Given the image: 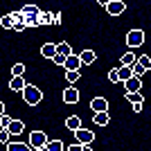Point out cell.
Masks as SVG:
<instances>
[{
	"label": "cell",
	"instance_id": "1",
	"mask_svg": "<svg viewBox=\"0 0 151 151\" xmlns=\"http://www.w3.org/2000/svg\"><path fill=\"white\" fill-rule=\"evenodd\" d=\"M23 99L27 101V106H38V101L43 99V93H41V88L27 83V88L23 90Z\"/></svg>",
	"mask_w": 151,
	"mask_h": 151
},
{
	"label": "cell",
	"instance_id": "2",
	"mask_svg": "<svg viewBox=\"0 0 151 151\" xmlns=\"http://www.w3.org/2000/svg\"><path fill=\"white\" fill-rule=\"evenodd\" d=\"M99 5L104 7L111 16H120V14H124V9H126V5L122 0H99Z\"/></svg>",
	"mask_w": 151,
	"mask_h": 151
},
{
	"label": "cell",
	"instance_id": "3",
	"mask_svg": "<svg viewBox=\"0 0 151 151\" xmlns=\"http://www.w3.org/2000/svg\"><path fill=\"white\" fill-rule=\"evenodd\" d=\"M47 142H50V138L43 131H32L29 133V147L32 149H43V147H47Z\"/></svg>",
	"mask_w": 151,
	"mask_h": 151
},
{
	"label": "cell",
	"instance_id": "4",
	"mask_svg": "<svg viewBox=\"0 0 151 151\" xmlns=\"http://www.w3.org/2000/svg\"><path fill=\"white\" fill-rule=\"evenodd\" d=\"M142 43H145V32L142 29H131L129 34H126V45H129L131 50L140 47Z\"/></svg>",
	"mask_w": 151,
	"mask_h": 151
},
{
	"label": "cell",
	"instance_id": "5",
	"mask_svg": "<svg viewBox=\"0 0 151 151\" xmlns=\"http://www.w3.org/2000/svg\"><path fill=\"white\" fill-rule=\"evenodd\" d=\"M79 65H81V57L79 54H72V57L65 59V72H79Z\"/></svg>",
	"mask_w": 151,
	"mask_h": 151
},
{
	"label": "cell",
	"instance_id": "6",
	"mask_svg": "<svg viewBox=\"0 0 151 151\" xmlns=\"http://www.w3.org/2000/svg\"><path fill=\"white\" fill-rule=\"evenodd\" d=\"M63 101H65V104H77V101H79V90H77V86H68V88L63 90Z\"/></svg>",
	"mask_w": 151,
	"mask_h": 151
},
{
	"label": "cell",
	"instance_id": "7",
	"mask_svg": "<svg viewBox=\"0 0 151 151\" xmlns=\"http://www.w3.org/2000/svg\"><path fill=\"white\" fill-rule=\"evenodd\" d=\"M90 108H93V113H108V101L104 97H95L90 101Z\"/></svg>",
	"mask_w": 151,
	"mask_h": 151
},
{
	"label": "cell",
	"instance_id": "8",
	"mask_svg": "<svg viewBox=\"0 0 151 151\" xmlns=\"http://www.w3.org/2000/svg\"><path fill=\"white\" fill-rule=\"evenodd\" d=\"M75 135H77V140H79L81 145H93V140H95V133L88 131V129H79Z\"/></svg>",
	"mask_w": 151,
	"mask_h": 151
},
{
	"label": "cell",
	"instance_id": "9",
	"mask_svg": "<svg viewBox=\"0 0 151 151\" xmlns=\"http://www.w3.org/2000/svg\"><path fill=\"white\" fill-rule=\"evenodd\" d=\"M41 54H43L45 59H50V61H54V57L59 54V50H57V43H45L43 47H41Z\"/></svg>",
	"mask_w": 151,
	"mask_h": 151
},
{
	"label": "cell",
	"instance_id": "10",
	"mask_svg": "<svg viewBox=\"0 0 151 151\" xmlns=\"http://www.w3.org/2000/svg\"><path fill=\"white\" fill-rule=\"evenodd\" d=\"M9 88H12L14 93H23V90L27 88V81L23 79V77H12V81H9Z\"/></svg>",
	"mask_w": 151,
	"mask_h": 151
},
{
	"label": "cell",
	"instance_id": "11",
	"mask_svg": "<svg viewBox=\"0 0 151 151\" xmlns=\"http://www.w3.org/2000/svg\"><path fill=\"white\" fill-rule=\"evenodd\" d=\"M124 88H126V93H140V88H142L140 77H131L129 81H124Z\"/></svg>",
	"mask_w": 151,
	"mask_h": 151
},
{
	"label": "cell",
	"instance_id": "12",
	"mask_svg": "<svg viewBox=\"0 0 151 151\" xmlns=\"http://www.w3.org/2000/svg\"><path fill=\"white\" fill-rule=\"evenodd\" d=\"M65 126H68L72 133H77L79 129H81V117H79V115H70L68 120H65Z\"/></svg>",
	"mask_w": 151,
	"mask_h": 151
},
{
	"label": "cell",
	"instance_id": "13",
	"mask_svg": "<svg viewBox=\"0 0 151 151\" xmlns=\"http://www.w3.org/2000/svg\"><path fill=\"white\" fill-rule=\"evenodd\" d=\"M7 151H34V149L29 147V142H9Z\"/></svg>",
	"mask_w": 151,
	"mask_h": 151
},
{
	"label": "cell",
	"instance_id": "14",
	"mask_svg": "<svg viewBox=\"0 0 151 151\" xmlns=\"http://www.w3.org/2000/svg\"><path fill=\"white\" fill-rule=\"evenodd\" d=\"M122 65H129V68H133V65H135V63H138V61H135V52H133V50H129V52H126V54H122Z\"/></svg>",
	"mask_w": 151,
	"mask_h": 151
},
{
	"label": "cell",
	"instance_id": "15",
	"mask_svg": "<svg viewBox=\"0 0 151 151\" xmlns=\"http://www.w3.org/2000/svg\"><path fill=\"white\" fill-rule=\"evenodd\" d=\"M117 75H120V81H129L133 77V68H129V65H120L117 68Z\"/></svg>",
	"mask_w": 151,
	"mask_h": 151
},
{
	"label": "cell",
	"instance_id": "16",
	"mask_svg": "<svg viewBox=\"0 0 151 151\" xmlns=\"http://www.w3.org/2000/svg\"><path fill=\"white\" fill-rule=\"evenodd\" d=\"M23 129H25V124H23L20 120H12V124H9V129H7V131L12 133V135H20V133H23Z\"/></svg>",
	"mask_w": 151,
	"mask_h": 151
},
{
	"label": "cell",
	"instance_id": "17",
	"mask_svg": "<svg viewBox=\"0 0 151 151\" xmlns=\"http://www.w3.org/2000/svg\"><path fill=\"white\" fill-rule=\"evenodd\" d=\"M79 57H81V63H83V65H90V63H95L97 54H95L93 50H83L81 54H79Z\"/></svg>",
	"mask_w": 151,
	"mask_h": 151
},
{
	"label": "cell",
	"instance_id": "18",
	"mask_svg": "<svg viewBox=\"0 0 151 151\" xmlns=\"http://www.w3.org/2000/svg\"><path fill=\"white\" fill-rule=\"evenodd\" d=\"M57 50H59V54H61V57H65V59L72 57V47H70L68 43H63V41H61V43H57Z\"/></svg>",
	"mask_w": 151,
	"mask_h": 151
},
{
	"label": "cell",
	"instance_id": "19",
	"mask_svg": "<svg viewBox=\"0 0 151 151\" xmlns=\"http://www.w3.org/2000/svg\"><path fill=\"white\" fill-rule=\"evenodd\" d=\"M41 12H43V9H38L36 5H25L23 7V14H25V16H34V18H36Z\"/></svg>",
	"mask_w": 151,
	"mask_h": 151
},
{
	"label": "cell",
	"instance_id": "20",
	"mask_svg": "<svg viewBox=\"0 0 151 151\" xmlns=\"http://www.w3.org/2000/svg\"><path fill=\"white\" fill-rule=\"evenodd\" d=\"M93 122H95L97 126H106V124H108V113H95Z\"/></svg>",
	"mask_w": 151,
	"mask_h": 151
},
{
	"label": "cell",
	"instance_id": "21",
	"mask_svg": "<svg viewBox=\"0 0 151 151\" xmlns=\"http://www.w3.org/2000/svg\"><path fill=\"white\" fill-rule=\"evenodd\" d=\"M0 25L5 27V29H14V27H16V23H14L12 14H7V16H2V18H0Z\"/></svg>",
	"mask_w": 151,
	"mask_h": 151
},
{
	"label": "cell",
	"instance_id": "22",
	"mask_svg": "<svg viewBox=\"0 0 151 151\" xmlns=\"http://www.w3.org/2000/svg\"><path fill=\"white\" fill-rule=\"evenodd\" d=\"M52 23V14L50 12H41L38 14V25H50Z\"/></svg>",
	"mask_w": 151,
	"mask_h": 151
},
{
	"label": "cell",
	"instance_id": "23",
	"mask_svg": "<svg viewBox=\"0 0 151 151\" xmlns=\"http://www.w3.org/2000/svg\"><path fill=\"white\" fill-rule=\"evenodd\" d=\"M138 63H140V65H142V68L147 70V72L151 70V57H149V54H142V57L138 59Z\"/></svg>",
	"mask_w": 151,
	"mask_h": 151
},
{
	"label": "cell",
	"instance_id": "24",
	"mask_svg": "<svg viewBox=\"0 0 151 151\" xmlns=\"http://www.w3.org/2000/svg\"><path fill=\"white\" fill-rule=\"evenodd\" d=\"M126 99L131 101V104H142V99H145V97H142L140 93H126Z\"/></svg>",
	"mask_w": 151,
	"mask_h": 151
},
{
	"label": "cell",
	"instance_id": "25",
	"mask_svg": "<svg viewBox=\"0 0 151 151\" xmlns=\"http://www.w3.org/2000/svg\"><path fill=\"white\" fill-rule=\"evenodd\" d=\"M47 149L50 151H63V142L61 140H50V142H47Z\"/></svg>",
	"mask_w": 151,
	"mask_h": 151
},
{
	"label": "cell",
	"instance_id": "26",
	"mask_svg": "<svg viewBox=\"0 0 151 151\" xmlns=\"http://www.w3.org/2000/svg\"><path fill=\"white\" fill-rule=\"evenodd\" d=\"M23 75H25V65H23V63H16L12 68V77H23Z\"/></svg>",
	"mask_w": 151,
	"mask_h": 151
},
{
	"label": "cell",
	"instance_id": "27",
	"mask_svg": "<svg viewBox=\"0 0 151 151\" xmlns=\"http://www.w3.org/2000/svg\"><path fill=\"white\" fill-rule=\"evenodd\" d=\"M108 81H113V83H117V81H120V75H117V68L108 70Z\"/></svg>",
	"mask_w": 151,
	"mask_h": 151
},
{
	"label": "cell",
	"instance_id": "28",
	"mask_svg": "<svg viewBox=\"0 0 151 151\" xmlns=\"http://www.w3.org/2000/svg\"><path fill=\"white\" fill-rule=\"evenodd\" d=\"M23 23H25V27L38 25V16H36V18H34V16H25V20H23Z\"/></svg>",
	"mask_w": 151,
	"mask_h": 151
},
{
	"label": "cell",
	"instance_id": "29",
	"mask_svg": "<svg viewBox=\"0 0 151 151\" xmlns=\"http://www.w3.org/2000/svg\"><path fill=\"white\" fill-rule=\"evenodd\" d=\"M9 124H12V117H9V115H0V126H2V129H9Z\"/></svg>",
	"mask_w": 151,
	"mask_h": 151
},
{
	"label": "cell",
	"instance_id": "30",
	"mask_svg": "<svg viewBox=\"0 0 151 151\" xmlns=\"http://www.w3.org/2000/svg\"><path fill=\"white\" fill-rule=\"evenodd\" d=\"M9 135H12V133L7 131V129H2V131H0V142H2V145H9Z\"/></svg>",
	"mask_w": 151,
	"mask_h": 151
},
{
	"label": "cell",
	"instance_id": "31",
	"mask_svg": "<svg viewBox=\"0 0 151 151\" xmlns=\"http://www.w3.org/2000/svg\"><path fill=\"white\" fill-rule=\"evenodd\" d=\"M145 72H147V70L142 68L140 63H135V65H133V77H142V75H145Z\"/></svg>",
	"mask_w": 151,
	"mask_h": 151
},
{
	"label": "cell",
	"instance_id": "32",
	"mask_svg": "<svg viewBox=\"0 0 151 151\" xmlns=\"http://www.w3.org/2000/svg\"><path fill=\"white\" fill-rule=\"evenodd\" d=\"M77 79H79V72H65V81H70V83H75Z\"/></svg>",
	"mask_w": 151,
	"mask_h": 151
},
{
	"label": "cell",
	"instance_id": "33",
	"mask_svg": "<svg viewBox=\"0 0 151 151\" xmlns=\"http://www.w3.org/2000/svg\"><path fill=\"white\" fill-rule=\"evenodd\" d=\"M54 63H57V65H65V57L57 54V57H54Z\"/></svg>",
	"mask_w": 151,
	"mask_h": 151
},
{
	"label": "cell",
	"instance_id": "34",
	"mask_svg": "<svg viewBox=\"0 0 151 151\" xmlns=\"http://www.w3.org/2000/svg\"><path fill=\"white\" fill-rule=\"evenodd\" d=\"M65 151H81V145H70L65 147Z\"/></svg>",
	"mask_w": 151,
	"mask_h": 151
},
{
	"label": "cell",
	"instance_id": "35",
	"mask_svg": "<svg viewBox=\"0 0 151 151\" xmlns=\"http://www.w3.org/2000/svg\"><path fill=\"white\" fill-rule=\"evenodd\" d=\"M52 23L59 25V23H61V14H52Z\"/></svg>",
	"mask_w": 151,
	"mask_h": 151
},
{
	"label": "cell",
	"instance_id": "36",
	"mask_svg": "<svg viewBox=\"0 0 151 151\" xmlns=\"http://www.w3.org/2000/svg\"><path fill=\"white\" fill-rule=\"evenodd\" d=\"M14 29H16V32H23V29H25V23H16V27H14Z\"/></svg>",
	"mask_w": 151,
	"mask_h": 151
},
{
	"label": "cell",
	"instance_id": "37",
	"mask_svg": "<svg viewBox=\"0 0 151 151\" xmlns=\"http://www.w3.org/2000/svg\"><path fill=\"white\" fill-rule=\"evenodd\" d=\"M133 106V111H135V113H140V111H142V104H131Z\"/></svg>",
	"mask_w": 151,
	"mask_h": 151
},
{
	"label": "cell",
	"instance_id": "38",
	"mask_svg": "<svg viewBox=\"0 0 151 151\" xmlns=\"http://www.w3.org/2000/svg\"><path fill=\"white\" fill-rule=\"evenodd\" d=\"M81 151H93V149H90V145H81Z\"/></svg>",
	"mask_w": 151,
	"mask_h": 151
},
{
	"label": "cell",
	"instance_id": "39",
	"mask_svg": "<svg viewBox=\"0 0 151 151\" xmlns=\"http://www.w3.org/2000/svg\"><path fill=\"white\" fill-rule=\"evenodd\" d=\"M34 151H50V149H47V147H43V149H34Z\"/></svg>",
	"mask_w": 151,
	"mask_h": 151
}]
</instances>
